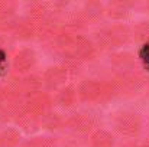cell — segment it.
<instances>
[{
  "mask_svg": "<svg viewBox=\"0 0 149 147\" xmlns=\"http://www.w3.org/2000/svg\"><path fill=\"white\" fill-rule=\"evenodd\" d=\"M141 56H142V61H143L145 66L148 68V71H149V42L143 45V48L141 50Z\"/></svg>",
  "mask_w": 149,
  "mask_h": 147,
  "instance_id": "cell-1",
  "label": "cell"
}]
</instances>
